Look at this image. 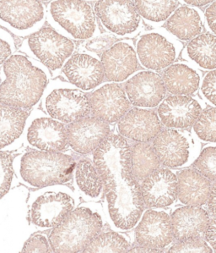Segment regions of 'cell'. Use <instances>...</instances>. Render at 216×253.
<instances>
[{
  "mask_svg": "<svg viewBox=\"0 0 216 253\" xmlns=\"http://www.w3.org/2000/svg\"><path fill=\"white\" fill-rule=\"evenodd\" d=\"M153 147L162 165L175 168L184 165L189 157V144L185 136L174 129H165L155 137Z\"/></svg>",
  "mask_w": 216,
  "mask_h": 253,
  "instance_id": "cell-22",
  "label": "cell"
},
{
  "mask_svg": "<svg viewBox=\"0 0 216 253\" xmlns=\"http://www.w3.org/2000/svg\"><path fill=\"white\" fill-rule=\"evenodd\" d=\"M169 253H212L211 248L201 239L191 238L180 241L174 245Z\"/></svg>",
  "mask_w": 216,
  "mask_h": 253,
  "instance_id": "cell-35",
  "label": "cell"
},
{
  "mask_svg": "<svg viewBox=\"0 0 216 253\" xmlns=\"http://www.w3.org/2000/svg\"><path fill=\"white\" fill-rule=\"evenodd\" d=\"M105 77L111 82H123L134 73L138 67V59L134 47L127 42H117L102 56Z\"/></svg>",
  "mask_w": 216,
  "mask_h": 253,
  "instance_id": "cell-21",
  "label": "cell"
},
{
  "mask_svg": "<svg viewBox=\"0 0 216 253\" xmlns=\"http://www.w3.org/2000/svg\"><path fill=\"white\" fill-rule=\"evenodd\" d=\"M13 178L12 156L8 153H1V197L9 191Z\"/></svg>",
  "mask_w": 216,
  "mask_h": 253,
  "instance_id": "cell-36",
  "label": "cell"
},
{
  "mask_svg": "<svg viewBox=\"0 0 216 253\" xmlns=\"http://www.w3.org/2000/svg\"><path fill=\"white\" fill-rule=\"evenodd\" d=\"M129 253H161V251L155 249V248L142 247V248H133L131 250L129 251Z\"/></svg>",
  "mask_w": 216,
  "mask_h": 253,
  "instance_id": "cell-44",
  "label": "cell"
},
{
  "mask_svg": "<svg viewBox=\"0 0 216 253\" xmlns=\"http://www.w3.org/2000/svg\"><path fill=\"white\" fill-rule=\"evenodd\" d=\"M141 191L147 206H170L179 196V180L172 171L165 169H157L144 179Z\"/></svg>",
  "mask_w": 216,
  "mask_h": 253,
  "instance_id": "cell-14",
  "label": "cell"
},
{
  "mask_svg": "<svg viewBox=\"0 0 216 253\" xmlns=\"http://www.w3.org/2000/svg\"><path fill=\"white\" fill-rule=\"evenodd\" d=\"M201 18L195 9L182 6L177 9L167 22V28L181 40H190L202 31Z\"/></svg>",
  "mask_w": 216,
  "mask_h": 253,
  "instance_id": "cell-26",
  "label": "cell"
},
{
  "mask_svg": "<svg viewBox=\"0 0 216 253\" xmlns=\"http://www.w3.org/2000/svg\"><path fill=\"white\" fill-rule=\"evenodd\" d=\"M5 81L1 85V103L29 109L43 94L47 79L43 71L22 55H14L3 64Z\"/></svg>",
  "mask_w": 216,
  "mask_h": 253,
  "instance_id": "cell-2",
  "label": "cell"
},
{
  "mask_svg": "<svg viewBox=\"0 0 216 253\" xmlns=\"http://www.w3.org/2000/svg\"><path fill=\"white\" fill-rule=\"evenodd\" d=\"M69 144L77 153H90L109 137L110 127L97 117H85L71 123L67 128Z\"/></svg>",
  "mask_w": 216,
  "mask_h": 253,
  "instance_id": "cell-9",
  "label": "cell"
},
{
  "mask_svg": "<svg viewBox=\"0 0 216 253\" xmlns=\"http://www.w3.org/2000/svg\"><path fill=\"white\" fill-rule=\"evenodd\" d=\"M46 109L50 116L65 123H73L87 117L91 112L89 97L81 91L58 89L46 99Z\"/></svg>",
  "mask_w": 216,
  "mask_h": 253,
  "instance_id": "cell-8",
  "label": "cell"
},
{
  "mask_svg": "<svg viewBox=\"0 0 216 253\" xmlns=\"http://www.w3.org/2000/svg\"><path fill=\"white\" fill-rule=\"evenodd\" d=\"M40 1H44V2H47V1H50V0H40Z\"/></svg>",
  "mask_w": 216,
  "mask_h": 253,
  "instance_id": "cell-46",
  "label": "cell"
},
{
  "mask_svg": "<svg viewBox=\"0 0 216 253\" xmlns=\"http://www.w3.org/2000/svg\"><path fill=\"white\" fill-rule=\"evenodd\" d=\"M120 134L140 142L151 141L161 132V121L151 110L132 109L118 123Z\"/></svg>",
  "mask_w": 216,
  "mask_h": 253,
  "instance_id": "cell-19",
  "label": "cell"
},
{
  "mask_svg": "<svg viewBox=\"0 0 216 253\" xmlns=\"http://www.w3.org/2000/svg\"><path fill=\"white\" fill-rule=\"evenodd\" d=\"M202 91L208 100L216 106V70L206 75L202 85Z\"/></svg>",
  "mask_w": 216,
  "mask_h": 253,
  "instance_id": "cell-38",
  "label": "cell"
},
{
  "mask_svg": "<svg viewBox=\"0 0 216 253\" xmlns=\"http://www.w3.org/2000/svg\"><path fill=\"white\" fill-rule=\"evenodd\" d=\"M125 90L129 101L135 106L153 108L162 101L167 88L158 74L143 71L127 82Z\"/></svg>",
  "mask_w": 216,
  "mask_h": 253,
  "instance_id": "cell-13",
  "label": "cell"
},
{
  "mask_svg": "<svg viewBox=\"0 0 216 253\" xmlns=\"http://www.w3.org/2000/svg\"><path fill=\"white\" fill-rule=\"evenodd\" d=\"M76 183L85 195L89 197L99 196L103 187V178L97 167L87 160H80L76 166Z\"/></svg>",
  "mask_w": 216,
  "mask_h": 253,
  "instance_id": "cell-30",
  "label": "cell"
},
{
  "mask_svg": "<svg viewBox=\"0 0 216 253\" xmlns=\"http://www.w3.org/2000/svg\"><path fill=\"white\" fill-rule=\"evenodd\" d=\"M174 237L178 241L197 238L207 229L210 219L207 212L194 206L177 209L172 216Z\"/></svg>",
  "mask_w": 216,
  "mask_h": 253,
  "instance_id": "cell-23",
  "label": "cell"
},
{
  "mask_svg": "<svg viewBox=\"0 0 216 253\" xmlns=\"http://www.w3.org/2000/svg\"><path fill=\"white\" fill-rule=\"evenodd\" d=\"M179 197L187 206H201L210 198L211 184L210 180L199 171L184 169L178 177Z\"/></svg>",
  "mask_w": 216,
  "mask_h": 253,
  "instance_id": "cell-24",
  "label": "cell"
},
{
  "mask_svg": "<svg viewBox=\"0 0 216 253\" xmlns=\"http://www.w3.org/2000/svg\"><path fill=\"white\" fill-rule=\"evenodd\" d=\"M191 59L207 70L216 68V36L205 33L197 36L187 46Z\"/></svg>",
  "mask_w": 216,
  "mask_h": 253,
  "instance_id": "cell-28",
  "label": "cell"
},
{
  "mask_svg": "<svg viewBox=\"0 0 216 253\" xmlns=\"http://www.w3.org/2000/svg\"><path fill=\"white\" fill-rule=\"evenodd\" d=\"M135 236L141 247L155 249L166 248L174 237L172 219L166 212L148 211L138 225Z\"/></svg>",
  "mask_w": 216,
  "mask_h": 253,
  "instance_id": "cell-12",
  "label": "cell"
},
{
  "mask_svg": "<svg viewBox=\"0 0 216 253\" xmlns=\"http://www.w3.org/2000/svg\"><path fill=\"white\" fill-rule=\"evenodd\" d=\"M103 229L97 212L87 208L73 210L50 235V246L54 253L84 252Z\"/></svg>",
  "mask_w": 216,
  "mask_h": 253,
  "instance_id": "cell-3",
  "label": "cell"
},
{
  "mask_svg": "<svg viewBox=\"0 0 216 253\" xmlns=\"http://www.w3.org/2000/svg\"><path fill=\"white\" fill-rule=\"evenodd\" d=\"M160 159L155 148L149 143L140 142L132 148V167L135 176L144 180L160 167Z\"/></svg>",
  "mask_w": 216,
  "mask_h": 253,
  "instance_id": "cell-29",
  "label": "cell"
},
{
  "mask_svg": "<svg viewBox=\"0 0 216 253\" xmlns=\"http://www.w3.org/2000/svg\"><path fill=\"white\" fill-rule=\"evenodd\" d=\"M194 167L209 180L216 181V147L205 148L194 163Z\"/></svg>",
  "mask_w": 216,
  "mask_h": 253,
  "instance_id": "cell-34",
  "label": "cell"
},
{
  "mask_svg": "<svg viewBox=\"0 0 216 253\" xmlns=\"http://www.w3.org/2000/svg\"><path fill=\"white\" fill-rule=\"evenodd\" d=\"M28 45L35 56L51 70L61 67L74 48L73 42L48 27L33 33Z\"/></svg>",
  "mask_w": 216,
  "mask_h": 253,
  "instance_id": "cell-6",
  "label": "cell"
},
{
  "mask_svg": "<svg viewBox=\"0 0 216 253\" xmlns=\"http://www.w3.org/2000/svg\"><path fill=\"white\" fill-rule=\"evenodd\" d=\"M129 251V242L124 237L117 233L108 232L97 236L84 253H126Z\"/></svg>",
  "mask_w": 216,
  "mask_h": 253,
  "instance_id": "cell-32",
  "label": "cell"
},
{
  "mask_svg": "<svg viewBox=\"0 0 216 253\" xmlns=\"http://www.w3.org/2000/svg\"><path fill=\"white\" fill-rule=\"evenodd\" d=\"M158 114L165 126L185 129L195 124L201 115V107L193 97L176 95L161 103Z\"/></svg>",
  "mask_w": 216,
  "mask_h": 253,
  "instance_id": "cell-15",
  "label": "cell"
},
{
  "mask_svg": "<svg viewBox=\"0 0 216 253\" xmlns=\"http://www.w3.org/2000/svg\"><path fill=\"white\" fill-rule=\"evenodd\" d=\"M49 244L46 237L36 235L31 237L24 245L22 253H49Z\"/></svg>",
  "mask_w": 216,
  "mask_h": 253,
  "instance_id": "cell-37",
  "label": "cell"
},
{
  "mask_svg": "<svg viewBox=\"0 0 216 253\" xmlns=\"http://www.w3.org/2000/svg\"><path fill=\"white\" fill-rule=\"evenodd\" d=\"M186 3L193 6H204L213 2L214 0H184Z\"/></svg>",
  "mask_w": 216,
  "mask_h": 253,
  "instance_id": "cell-45",
  "label": "cell"
},
{
  "mask_svg": "<svg viewBox=\"0 0 216 253\" xmlns=\"http://www.w3.org/2000/svg\"><path fill=\"white\" fill-rule=\"evenodd\" d=\"M165 86L170 93L191 95L199 88L200 78L198 73L187 65H172L163 74Z\"/></svg>",
  "mask_w": 216,
  "mask_h": 253,
  "instance_id": "cell-25",
  "label": "cell"
},
{
  "mask_svg": "<svg viewBox=\"0 0 216 253\" xmlns=\"http://www.w3.org/2000/svg\"><path fill=\"white\" fill-rule=\"evenodd\" d=\"M95 11L106 28L117 35L134 33L141 22L140 13L131 0H99Z\"/></svg>",
  "mask_w": 216,
  "mask_h": 253,
  "instance_id": "cell-7",
  "label": "cell"
},
{
  "mask_svg": "<svg viewBox=\"0 0 216 253\" xmlns=\"http://www.w3.org/2000/svg\"><path fill=\"white\" fill-rule=\"evenodd\" d=\"M94 163L103 178L109 213L121 230H130L144 211L143 195L132 167V148L120 135H111L97 148Z\"/></svg>",
  "mask_w": 216,
  "mask_h": 253,
  "instance_id": "cell-1",
  "label": "cell"
},
{
  "mask_svg": "<svg viewBox=\"0 0 216 253\" xmlns=\"http://www.w3.org/2000/svg\"><path fill=\"white\" fill-rule=\"evenodd\" d=\"M208 25L216 34V1L214 2L205 12Z\"/></svg>",
  "mask_w": 216,
  "mask_h": 253,
  "instance_id": "cell-41",
  "label": "cell"
},
{
  "mask_svg": "<svg viewBox=\"0 0 216 253\" xmlns=\"http://www.w3.org/2000/svg\"><path fill=\"white\" fill-rule=\"evenodd\" d=\"M50 13L53 21L74 39H90L97 29L93 9L84 0H56Z\"/></svg>",
  "mask_w": 216,
  "mask_h": 253,
  "instance_id": "cell-5",
  "label": "cell"
},
{
  "mask_svg": "<svg viewBox=\"0 0 216 253\" xmlns=\"http://www.w3.org/2000/svg\"><path fill=\"white\" fill-rule=\"evenodd\" d=\"M1 19L18 31H27L40 23L44 16L39 0H1Z\"/></svg>",
  "mask_w": 216,
  "mask_h": 253,
  "instance_id": "cell-18",
  "label": "cell"
},
{
  "mask_svg": "<svg viewBox=\"0 0 216 253\" xmlns=\"http://www.w3.org/2000/svg\"><path fill=\"white\" fill-rule=\"evenodd\" d=\"M177 5L178 0H135V6L140 15L155 23L166 21Z\"/></svg>",
  "mask_w": 216,
  "mask_h": 253,
  "instance_id": "cell-31",
  "label": "cell"
},
{
  "mask_svg": "<svg viewBox=\"0 0 216 253\" xmlns=\"http://www.w3.org/2000/svg\"><path fill=\"white\" fill-rule=\"evenodd\" d=\"M28 112L21 108L1 103V147L15 141L23 131Z\"/></svg>",
  "mask_w": 216,
  "mask_h": 253,
  "instance_id": "cell-27",
  "label": "cell"
},
{
  "mask_svg": "<svg viewBox=\"0 0 216 253\" xmlns=\"http://www.w3.org/2000/svg\"><path fill=\"white\" fill-rule=\"evenodd\" d=\"M205 237L211 247L216 251V217L209 223L205 230Z\"/></svg>",
  "mask_w": 216,
  "mask_h": 253,
  "instance_id": "cell-40",
  "label": "cell"
},
{
  "mask_svg": "<svg viewBox=\"0 0 216 253\" xmlns=\"http://www.w3.org/2000/svg\"><path fill=\"white\" fill-rule=\"evenodd\" d=\"M10 54H11V48L9 47V43L6 42L4 40H2L1 41V63L4 64Z\"/></svg>",
  "mask_w": 216,
  "mask_h": 253,
  "instance_id": "cell-42",
  "label": "cell"
},
{
  "mask_svg": "<svg viewBox=\"0 0 216 253\" xmlns=\"http://www.w3.org/2000/svg\"><path fill=\"white\" fill-rule=\"evenodd\" d=\"M115 39L111 37H104V38H100V39H93L91 41L88 42L85 47L89 50L96 51V52H99V51H106L108 50V48L114 45L115 42Z\"/></svg>",
  "mask_w": 216,
  "mask_h": 253,
  "instance_id": "cell-39",
  "label": "cell"
},
{
  "mask_svg": "<svg viewBox=\"0 0 216 253\" xmlns=\"http://www.w3.org/2000/svg\"><path fill=\"white\" fill-rule=\"evenodd\" d=\"M27 139L33 147L49 152L65 150L69 143L65 125L48 118L36 120L28 129Z\"/></svg>",
  "mask_w": 216,
  "mask_h": 253,
  "instance_id": "cell-20",
  "label": "cell"
},
{
  "mask_svg": "<svg viewBox=\"0 0 216 253\" xmlns=\"http://www.w3.org/2000/svg\"><path fill=\"white\" fill-rule=\"evenodd\" d=\"M74 167V160L59 152L33 151L21 159V174L30 185L44 187L68 182Z\"/></svg>",
  "mask_w": 216,
  "mask_h": 253,
  "instance_id": "cell-4",
  "label": "cell"
},
{
  "mask_svg": "<svg viewBox=\"0 0 216 253\" xmlns=\"http://www.w3.org/2000/svg\"><path fill=\"white\" fill-rule=\"evenodd\" d=\"M208 206L211 212L216 215V184L213 188L211 189L210 198L208 200Z\"/></svg>",
  "mask_w": 216,
  "mask_h": 253,
  "instance_id": "cell-43",
  "label": "cell"
},
{
  "mask_svg": "<svg viewBox=\"0 0 216 253\" xmlns=\"http://www.w3.org/2000/svg\"><path fill=\"white\" fill-rule=\"evenodd\" d=\"M194 130L202 140L216 143V109H205L196 121Z\"/></svg>",
  "mask_w": 216,
  "mask_h": 253,
  "instance_id": "cell-33",
  "label": "cell"
},
{
  "mask_svg": "<svg viewBox=\"0 0 216 253\" xmlns=\"http://www.w3.org/2000/svg\"><path fill=\"white\" fill-rule=\"evenodd\" d=\"M64 73L72 84L83 90L97 87L105 77L103 63L85 53L71 57L65 64Z\"/></svg>",
  "mask_w": 216,
  "mask_h": 253,
  "instance_id": "cell-17",
  "label": "cell"
},
{
  "mask_svg": "<svg viewBox=\"0 0 216 253\" xmlns=\"http://www.w3.org/2000/svg\"><path fill=\"white\" fill-rule=\"evenodd\" d=\"M73 198L62 192H47L35 201L32 208V220L39 227L58 226L73 211Z\"/></svg>",
  "mask_w": 216,
  "mask_h": 253,
  "instance_id": "cell-11",
  "label": "cell"
},
{
  "mask_svg": "<svg viewBox=\"0 0 216 253\" xmlns=\"http://www.w3.org/2000/svg\"><path fill=\"white\" fill-rule=\"evenodd\" d=\"M89 100L94 116L108 123L120 121L130 108L125 91L117 84H108L94 91Z\"/></svg>",
  "mask_w": 216,
  "mask_h": 253,
  "instance_id": "cell-10",
  "label": "cell"
},
{
  "mask_svg": "<svg viewBox=\"0 0 216 253\" xmlns=\"http://www.w3.org/2000/svg\"><path fill=\"white\" fill-rule=\"evenodd\" d=\"M139 59L144 67L160 71L168 67L176 59L175 46L159 33L142 36L137 43Z\"/></svg>",
  "mask_w": 216,
  "mask_h": 253,
  "instance_id": "cell-16",
  "label": "cell"
}]
</instances>
